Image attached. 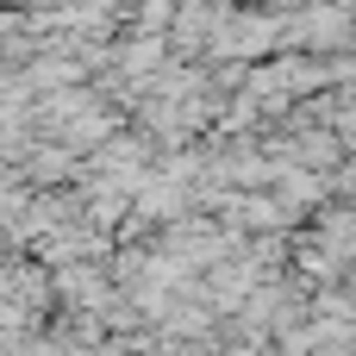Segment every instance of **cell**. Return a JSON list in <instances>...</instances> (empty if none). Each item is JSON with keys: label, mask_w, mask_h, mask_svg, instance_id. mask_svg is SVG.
I'll return each instance as SVG.
<instances>
[{"label": "cell", "mask_w": 356, "mask_h": 356, "mask_svg": "<svg viewBox=\"0 0 356 356\" xmlns=\"http://www.w3.org/2000/svg\"><path fill=\"white\" fill-rule=\"evenodd\" d=\"M19 350H25V344H19V338H13V332L0 325V356H19Z\"/></svg>", "instance_id": "2"}, {"label": "cell", "mask_w": 356, "mask_h": 356, "mask_svg": "<svg viewBox=\"0 0 356 356\" xmlns=\"http://www.w3.org/2000/svg\"><path fill=\"white\" fill-rule=\"evenodd\" d=\"M356 38V19L344 6H300L294 19H288V44H300V50H344Z\"/></svg>", "instance_id": "1"}]
</instances>
